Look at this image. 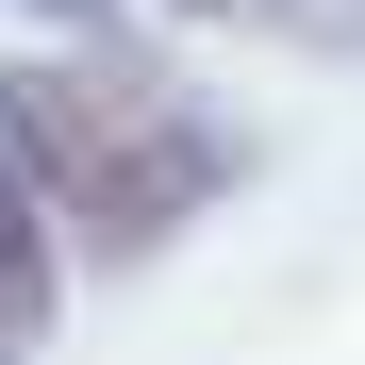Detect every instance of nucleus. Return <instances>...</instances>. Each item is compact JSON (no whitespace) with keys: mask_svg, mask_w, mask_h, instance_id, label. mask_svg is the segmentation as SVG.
<instances>
[{"mask_svg":"<svg viewBox=\"0 0 365 365\" xmlns=\"http://www.w3.org/2000/svg\"><path fill=\"white\" fill-rule=\"evenodd\" d=\"M0 150L34 166L50 232H83L100 266L166 250V232L232 182V133H216V116L166 100L150 67H100V50H67V67H0Z\"/></svg>","mask_w":365,"mask_h":365,"instance_id":"f257e3e1","label":"nucleus"},{"mask_svg":"<svg viewBox=\"0 0 365 365\" xmlns=\"http://www.w3.org/2000/svg\"><path fill=\"white\" fill-rule=\"evenodd\" d=\"M0 316H34L50 332V200H34V166L0 150Z\"/></svg>","mask_w":365,"mask_h":365,"instance_id":"f03ea898","label":"nucleus"},{"mask_svg":"<svg viewBox=\"0 0 365 365\" xmlns=\"http://www.w3.org/2000/svg\"><path fill=\"white\" fill-rule=\"evenodd\" d=\"M266 17H282L299 50H365V0H266Z\"/></svg>","mask_w":365,"mask_h":365,"instance_id":"7ed1b4c3","label":"nucleus"},{"mask_svg":"<svg viewBox=\"0 0 365 365\" xmlns=\"http://www.w3.org/2000/svg\"><path fill=\"white\" fill-rule=\"evenodd\" d=\"M0 365H34V316H0Z\"/></svg>","mask_w":365,"mask_h":365,"instance_id":"20e7f679","label":"nucleus"},{"mask_svg":"<svg viewBox=\"0 0 365 365\" xmlns=\"http://www.w3.org/2000/svg\"><path fill=\"white\" fill-rule=\"evenodd\" d=\"M50 17H83V34H100V0H50Z\"/></svg>","mask_w":365,"mask_h":365,"instance_id":"39448f33","label":"nucleus"},{"mask_svg":"<svg viewBox=\"0 0 365 365\" xmlns=\"http://www.w3.org/2000/svg\"><path fill=\"white\" fill-rule=\"evenodd\" d=\"M182 17H216V0H182Z\"/></svg>","mask_w":365,"mask_h":365,"instance_id":"423d86ee","label":"nucleus"}]
</instances>
